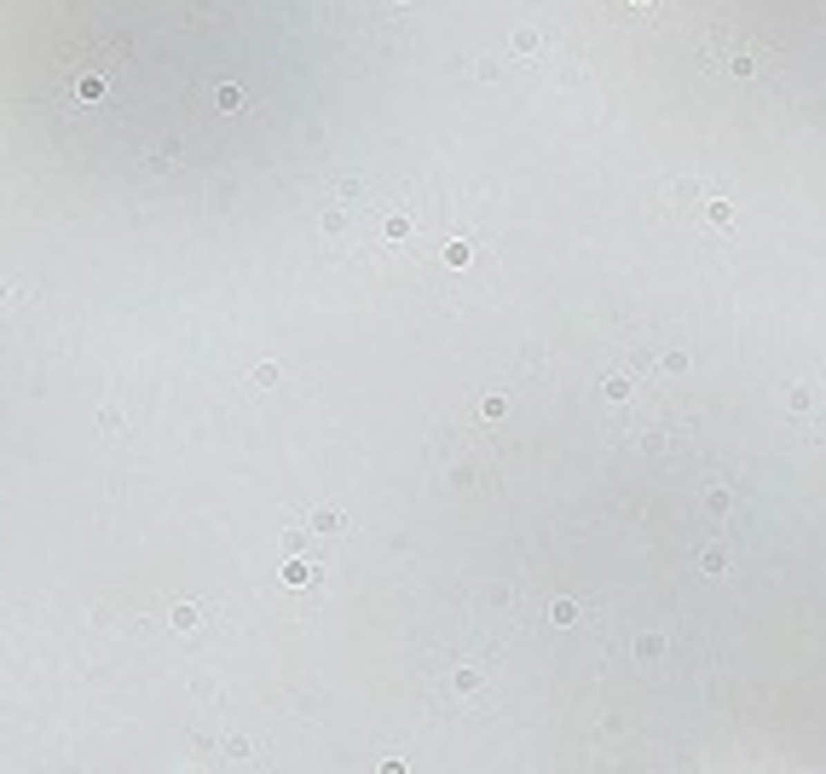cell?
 <instances>
[{
	"mask_svg": "<svg viewBox=\"0 0 826 774\" xmlns=\"http://www.w3.org/2000/svg\"><path fill=\"white\" fill-rule=\"evenodd\" d=\"M399 6H411V0H399Z\"/></svg>",
	"mask_w": 826,
	"mask_h": 774,
	"instance_id": "3",
	"label": "cell"
},
{
	"mask_svg": "<svg viewBox=\"0 0 826 774\" xmlns=\"http://www.w3.org/2000/svg\"><path fill=\"white\" fill-rule=\"evenodd\" d=\"M514 53H538V29H514Z\"/></svg>",
	"mask_w": 826,
	"mask_h": 774,
	"instance_id": "2",
	"label": "cell"
},
{
	"mask_svg": "<svg viewBox=\"0 0 826 774\" xmlns=\"http://www.w3.org/2000/svg\"><path fill=\"white\" fill-rule=\"evenodd\" d=\"M769 64V53H757V46H740V53H728V70L734 75H757Z\"/></svg>",
	"mask_w": 826,
	"mask_h": 774,
	"instance_id": "1",
	"label": "cell"
}]
</instances>
